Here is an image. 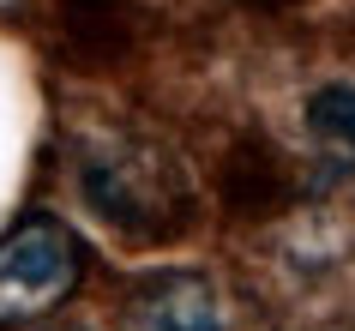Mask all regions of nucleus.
<instances>
[{
  "label": "nucleus",
  "mask_w": 355,
  "mask_h": 331,
  "mask_svg": "<svg viewBox=\"0 0 355 331\" xmlns=\"http://www.w3.org/2000/svg\"><path fill=\"white\" fill-rule=\"evenodd\" d=\"M91 271L85 241L60 217H24L0 235V331L37 325L42 313L73 301L78 283Z\"/></svg>",
  "instance_id": "obj_1"
},
{
  "label": "nucleus",
  "mask_w": 355,
  "mask_h": 331,
  "mask_svg": "<svg viewBox=\"0 0 355 331\" xmlns=\"http://www.w3.org/2000/svg\"><path fill=\"white\" fill-rule=\"evenodd\" d=\"M121 331H247V313L235 295L199 265H168L132 283Z\"/></svg>",
  "instance_id": "obj_2"
},
{
  "label": "nucleus",
  "mask_w": 355,
  "mask_h": 331,
  "mask_svg": "<svg viewBox=\"0 0 355 331\" xmlns=\"http://www.w3.org/2000/svg\"><path fill=\"white\" fill-rule=\"evenodd\" d=\"M78 193H85V205L96 217H109L127 235H150L168 217V181L150 169V157L109 145V139L78 157Z\"/></svg>",
  "instance_id": "obj_3"
},
{
  "label": "nucleus",
  "mask_w": 355,
  "mask_h": 331,
  "mask_svg": "<svg viewBox=\"0 0 355 331\" xmlns=\"http://www.w3.org/2000/svg\"><path fill=\"white\" fill-rule=\"evenodd\" d=\"M307 133L343 163H355V85H319L307 96Z\"/></svg>",
  "instance_id": "obj_4"
},
{
  "label": "nucleus",
  "mask_w": 355,
  "mask_h": 331,
  "mask_svg": "<svg viewBox=\"0 0 355 331\" xmlns=\"http://www.w3.org/2000/svg\"><path fill=\"white\" fill-rule=\"evenodd\" d=\"M6 6H19V0H0V12H6Z\"/></svg>",
  "instance_id": "obj_5"
}]
</instances>
